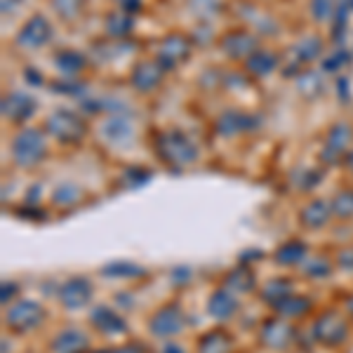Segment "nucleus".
I'll list each match as a JSON object with an SVG mask.
<instances>
[{
	"label": "nucleus",
	"mask_w": 353,
	"mask_h": 353,
	"mask_svg": "<svg viewBox=\"0 0 353 353\" xmlns=\"http://www.w3.org/2000/svg\"><path fill=\"white\" fill-rule=\"evenodd\" d=\"M332 214L339 219L353 217V191H339L332 201Z\"/></svg>",
	"instance_id": "nucleus-33"
},
{
	"label": "nucleus",
	"mask_w": 353,
	"mask_h": 353,
	"mask_svg": "<svg viewBox=\"0 0 353 353\" xmlns=\"http://www.w3.org/2000/svg\"><path fill=\"white\" fill-rule=\"evenodd\" d=\"M221 50H224L231 59H245V61H248L259 48H257V38H254L252 33L238 28V31H229L224 38H221Z\"/></svg>",
	"instance_id": "nucleus-12"
},
{
	"label": "nucleus",
	"mask_w": 353,
	"mask_h": 353,
	"mask_svg": "<svg viewBox=\"0 0 353 353\" xmlns=\"http://www.w3.org/2000/svg\"><path fill=\"white\" fill-rule=\"evenodd\" d=\"M116 3L121 5V10H125V12H137L141 0H116Z\"/></svg>",
	"instance_id": "nucleus-40"
},
{
	"label": "nucleus",
	"mask_w": 353,
	"mask_h": 353,
	"mask_svg": "<svg viewBox=\"0 0 353 353\" xmlns=\"http://www.w3.org/2000/svg\"><path fill=\"white\" fill-rule=\"evenodd\" d=\"M101 137H104L106 141H111V144H123V141H130L134 137V128L128 118L111 116L101 125Z\"/></svg>",
	"instance_id": "nucleus-21"
},
{
	"label": "nucleus",
	"mask_w": 353,
	"mask_h": 353,
	"mask_svg": "<svg viewBox=\"0 0 353 353\" xmlns=\"http://www.w3.org/2000/svg\"><path fill=\"white\" fill-rule=\"evenodd\" d=\"M330 217H332V203L327 201H311L299 212V219L306 229H321V226L327 224Z\"/></svg>",
	"instance_id": "nucleus-20"
},
{
	"label": "nucleus",
	"mask_w": 353,
	"mask_h": 353,
	"mask_svg": "<svg viewBox=\"0 0 353 353\" xmlns=\"http://www.w3.org/2000/svg\"><path fill=\"white\" fill-rule=\"evenodd\" d=\"M248 71L252 73V76H266V73H271L273 68L278 66V57L269 52V50H257L252 57L248 59Z\"/></svg>",
	"instance_id": "nucleus-27"
},
{
	"label": "nucleus",
	"mask_w": 353,
	"mask_h": 353,
	"mask_svg": "<svg viewBox=\"0 0 353 353\" xmlns=\"http://www.w3.org/2000/svg\"><path fill=\"white\" fill-rule=\"evenodd\" d=\"M24 76H26V78H33V81H36V85H41V83H43V81H41V76H38V73L33 71V68H26Z\"/></svg>",
	"instance_id": "nucleus-42"
},
{
	"label": "nucleus",
	"mask_w": 353,
	"mask_h": 353,
	"mask_svg": "<svg viewBox=\"0 0 353 353\" xmlns=\"http://www.w3.org/2000/svg\"><path fill=\"white\" fill-rule=\"evenodd\" d=\"M294 337V327L290 323L281 321V318H273V321H266L264 327H261V344L266 349H273V351H285L292 346Z\"/></svg>",
	"instance_id": "nucleus-10"
},
{
	"label": "nucleus",
	"mask_w": 353,
	"mask_h": 353,
	"mask_svg": "<svg viewBox=\"0 0 353 353\" xmlns=\"http://www.w3.org/2000/svg\"><path fill=\"white\" fill-rule=\"evenodd\" d=\"M349 306H351V311H353V297L349 299Z\"/></svg>",
	"instance_id": "nucleus-45"
},
{
	"label": "nucleus",
	"mask_w": 353,
	"mask_h": 353,
	"mask_svg": "<svg viewBox=\"0 0 353 353\" xmlns=\"http://www.w3.org/2000/svg\"><path fill=\"white\" fill-rule=\"evenodd\" d=\"M290 294H292V283H290L288 278H273V281L266 283L264 290H261V299L271 306L281 304Z\"/></svg>",
	"instance_id": "nucleus-25"
},
{
	"label": "nucleus",
	"mask_w": 353,
	"mask_h": 353,
	"mask_svg": "<svg viewBox=\"0 0 353 353\" xmlns=\"http://www.w3.org/2000/svg\"><path fill=\"white\" fill-rule=\"evenodd\" d=\"M81 198H83V191L78 189L76 184H64L52 193V201L54 205H59V208H71V205L81 203Z\"/></svg>",
	"instance_id": "nucleus-31"
},
{
	"label": "nucleus",
	"mask_w": 353,
	"mask_h": 353,
	"mask_svg": "<svg viewBox=\"0 0 353 353\" xmlns=\"http://www.w3.org/2000/svg\"><path fill=\"white\" fill-rule=\"evenodd\" d=\"M90 349V337L78 327H66L52 339L50 351L52 353H85Z\"/></svg>",
	"instance_id": "nucleus-15"
},
{
	"label": "nucleus",
	"mask_w": 353,
	"mask_h": 353,
	"mask_svg": "<svg viewBox=\"0 0 353 353\" xmlns=\"http://www.w3.org/2000/svg\"><path fill=\"white\" fill-rule=\"evenodd\" d=\"M297 88L299 92L304 97H309V99H316L318 94L323 92V81L318 73H311V71H304L297 76Z\"/></svg>",
	"instance_id": "nucleus-30"
},
{
	"label": "nucleus",
	"mask_w": 353,
	"mask_h": 353,
	"mask_svg": "<svg viewBox=\"0 0 353 353\" xmlns=\"http://www.w3.org/2000/svg\"><path fill=\"white\" fill-rule=\"evenodd\" d=\"M191 48H193V43L186 36H181V33H170L168 38H163L161 48H158L156 61L165 68V71H170V68L181 66L186 59H189Z\"/></svg>",
	"instance_id": "nucleus-6"
},
{
	"label": "nucleus",
	"mask_w": 353,
	"mask_h": 353,
	"mask_svg": "<svg viewBox=\"0 0 353 353\" xmlns=\"http://www.w3.org/2000/svg\"><path fill=\"white\" fill-rule=\"evenodd\" d=\"M149 170H141V168H134V170H125L123 174V181H130V186H137V184H144L149 181Z\"/></svg>",
	"instance_id": "nucleus-38"
},
{
	"label": "nucleus",
	"mask_w": 353,
	"mask_h": 353,
	"mask_svg": "<svg viewBox=\"0 0 353 353\" xmlns=\"http://www.w3.org/2000/svg\"><path fill=\"white\" fill-rule=\"evenodd\" d=\"M337 8H334V0H311V14L318 21H325L330 17H334Z\"/></svg>",
	"instance_id": "nucleus-37"
},
{
	"label": "nucleus",
	"mask_w": 353,
	"mask_h": 353,
	"mask_svg": "<svg viewBox=\"0 0 353 353\" xmlns=\"http://www.w3.org/2000/svg\"><path fill=\"white\" fill-rule=\"evenodd\" d=\"M45 132L50 137H54V139L64 141V144H76V141H81L85 132H88V125H85V121L78 113L59 109L48 118Z\"/></svg>",
	"instance_id": "nucleus-3"
},
{
	"label": "nucleus",
	"mask_w": 353,
	"mask_h": 353,
	"mask_svg": "<svg viewBox=\"0 0 353 353\" xmlns=\"http://www.w3.org/2000/svg\"><path fill=\"white\" fill-rule=\"evenodd\" d=\"M45 321V311L38 301L33 299H21L8 309L5 323L14 330V332H28V330H36Z\"/></svg>",
	"instance_id": "nucleus-4"
},
{
	"label": "nucleus",
	"mask_w": 353,
	"mask_h": 353,
	"mask_svg": "<svg viewBox=\"0 0 353 353\" xmlns=\"http://www.w3.org/2000/svg\"><path fill=\"white\" fill-rule=\"evenodd\" d=\"M14 294H17V285H14V283H5V285H3V304L8 306V301L12 299Z\"/></svg>",
	"instance_id": "nucleus-41"
},
{
	"label": "nucleus",
	"mask_w": 353,
	"mask_h": 353,
	"mask_svg": "<svg viewBox=\"0 0 353 353\" xmlns=\"http://www.w3.org/2000/svg\"><path fill=\"white\" fill-rule=\"evenodd\" d=\"M233 339L226 330H212L201 339L198 353H231Z\"/></svg>",
	"instance_id": "nucleus-24"
},
{
	"label": "nucleus",
	"mask_w": 353,
	"mask_h": 353,
	"mask_svg": "<svg viewBox=\"0 0 353 353\" xmlns=\"http://www.w3.org/2000/svg\"><path fill=\"white\" fill-rule=\"evenodd\" d=\"M106 31H109V36L113 38L128 36V33L132 31V17H130V12H125V10L111 12L106 17Z\"/></svg>",
	"instance_id": "nucleus-29"
},
{
	"label": "nucleus",
	"mask_w": 353,
	"mask_h": 353,
	"mask_svg": "<svg viewBox=\"0 0 353 353\" xmlns=\"http://www.w3.org/2000/svg\"><path fill=\"white\" fill-rule=\"evenodd\" d=\"M90 321H92L94 327H99L101 332H106V334L128 332V323H125V318L118 311H113L111 306H97V309L92 311V316H90Z\"/></svg>",
	"instance_id": "nucleus-16"
},
{
	"label": "nucleus",
	"mask_w": 353,
	"mask_h": 353,
	"mask_svg": "<svg viewBox=\"0 0 353 353\" xmlns=\"http://www.w3.org/2000/svg\"><path fill=\"white\" fill-rule=\"evenodd\" d=\"M306 254H309V248H306V243H301V241H288V243H283L281 248L276 250V261L281 266H294V264H299V261H304L306 259Z\"/></svg>",
	"instance_id": "nucleus-23"
},
{
	"label": "nucleus",
	"mask_w": 353,
	"mask_h": 353,
	"mask_svg": "<svg viewBox=\"0 0 353 353\" xmlns=\"http://www.w3.org/2000/svg\"><path fill=\"white\" fill-rule=\"evenodd\" d=\"M184 313L176 304H168L163 309H158L156 313L151 316L149 321V330L153 337H161V339H170V337H176V334L184 330Z\"/></svg>",
	"instance_id": "nucleus-8"
},
{
	"label": "nucleus",
	"mask_w": 353,
	"mask_h": 353,
	"mask_svg": "<svg viewBox=\"0 0 353 353\" xmlns=\"http://www.w3.org/2000/svg\"><path fill=\"white\" fill-rule=\"evenodd\" d=\"M83 3L85 0H52V10L61 19L71 21L83 12Z\"/></svg>",
	"instance_id": "nucleus-35"
},
{
	"label": "nucleus",
	"mask_w": 353,
	"mask_h": 353,
	"mask_svg": "<svg viewBox=\"0 0 353 353\" xmlns=\"http://www.w3.org/2000/svg\"><path fill=\"white\" fill-rule=\"evenodd\" d=\"M48 151V139L45 132L38 128H24L14 134L12 139V161L19 168H33L45 158Z\"/></svg>",
	"instance_id": "nucleus-2"
},
{
	"label": "nucleus",
	"mask_w": 353,
	"mask_h": 353,
	"mask_svg": "<svg viewBox=\"0 0 353 353\" xmlns=\"http://www.w3.org/2000/svg\"><path fill=\"white\" fill-rule=\"evenodd\" d=\"M163 353H184V351H181L176 344H168V346H163Z\"/></svg>",
	"instance_id": "nucleus-43"
},
{
	"label": "nucleus",
	"mask_w": 353,
	"mask_h": 353,
	"mask_svg": "<svg viewBox=\"0 0 353 353\" xmlns=\"http://www.w3.org/2000/svg\"><path fill=\"white\" fill-rule=\"evenodd\" d=\"M353 144V128L349 123H337L330 128L327 132V139L323 144V151H321V161L327 163V165H337L341 158L349 156V149Z\"/></svg>",
	"instance_id": "nucleus-5"
},
{
	"label": "nucleus",
	"mask_w": 353,
	"mask_h": 353,
	"mask_svg": "<svg viewBox=\"0 0 353 353\" xmlns=\"http://www.w3.org/2000/svg\"><path fill=\"white\" fill-rule=\"evenodd\" d=\"M304 273L309 278H327L330 273H332V264H330L327 257H318V254H313L311 259H304Z\"/></svg>",
	"instance_id": "nucleus-34"
},
{
	"label": "nucleus",
	"mask_w": 353,
	"mask_h": 353,
	"mask_svg": "<svg viewBox=\"0 0 353 353\" xmlns=\"http://www.w3.org/2000/svg\"><path fill=\"white\" fill-rule=\"evenodd\" d=\"M38 104L33 97H28L24 92H10L3 97V116L12 123H24L36 113Z\"/></svg>",
	"instance_id": "nucleus-13"
},
{
	"label": "nucleus",
	"mask_w": 353,
	"mask_h": 353,
	"mask_svg": "<svg viewBox=\"0 0 353 353\" xmlns=\"http://www.w3.org/2000/svg\"><path fill=\"white\" fill-rule=\"evenodd\" d=\"M224 288L229 290V292H233V294L252 292V290H254V273L250 269H245V266H238V269L226 273Z\"/></svg>",
	"instance_id": "nucleus-22"
},
{
	"label": "nucleus",
	"mask_w": 353,
	"mask_h": 353,
	"mask_svg": "<svg viewBox=\"0 0 353 353\" xmlns=\"http://www.w3.org/2000/svg\"><path fill=\"white\" fill-rule=\"evenodd\" d=\"M52 41V24L43 14H33L17 33V45L24 50H41Z\"/></svg>",
	"instance_id": "nucleus-9"
},
{
	"label": "nucleus",
	"mask_w": 353,
	"mask_h": 353,
	"mask_svg": "<svg viewBox=\"0 0 353 353\" xmlns=\"http://www.w3.org/2000/svg\"><path fill=\"white\" fill-rule=\"evenodd\" d=\"M351 59H353V57H351L349 52H346L344 48H337V50H334L332 54H330V57H325V59H323V71L337 73L339 68L349 64Z\"/></svg>",
	"instance_id": "nucleus-36"
},
{
	"label": "nucleus",
	"mask_w": 353,
	"mask_h": 353,
	"mask_svg": "<svg viewBox=\"0 0 353 353\" xmlns=\"http://www.w3.org/2000/svg\"><path fill=\"white\" fill-rule=\"evenodd\" d=\"M346 168H349L351 172H353V149H351V153H349V156H346Z\"/></svg>",
	"instance_id": "nucleus-44"
},
{
	"label": "nucleus",
	"mask_w": 353,
	"mask_h": 353,
	"mask_svg": "<svg viewBox=\"0 0 353 353\" xmlns=\"http://www.w3.org/2000/svg\"><path fill=\"white\" fill-rule=\"evenodd\" d=\"M165 68L158 64V61H139L132 68V76H130V83H132L134 90L139 92H153L158 85L163 83Z\"/></svg>",
	"instance_id": "nucleus-14"
},
{
	"label": "nucleus",
	"mask_w": 353,
	"mask_h": 353,
	"mask_svg": "<svg viewBox=\"0 0 353 353\" xmlns=\"http://www.w3.org/2000/svg\"><path fill=\"white\" fill-rule=\"evenodd\" d=\"M349 334V323L339 311H325L313 323V337L327 346H337Z\"/></svg>",
	"instance_id": "nucleus-7"
},
{
	"label": "nucleus",
	"mask_w": 353,
	"mask_h": 353,
	"mask_svg": "<svg viewBox=\"0 0 353 353\" xmlns=\"http://www.w3.org/2000/svg\"><path fill=\"white\" fill-rule=\"evenodd\" d=\"M208 309H210V316L217 318V321H229L233 313L238 311V297L233 292H229L226 288L214 290L208 299Z\"/></svg>",
	"instance_id": "nucleus-18"
},
{
	"label": "nucleus",
	"mask_w": 353,
	"mask_h": 353,
	"mask_svg": "<svg viewBox=\"0 0 353 353\" xmlns=\"http://www.w3.org/2000/svg\"><path fill=\"white\" fill-rule=\"evenodd\" d=\"M259 118L254 116H248V113H241V111H226L219 116L217 121V132L224 134V137H231L236 132H245V130H252L257 128Z\"/></svg>",
	"instance_id": "nucleus-19"
},
{
	"label": "nucleus",
	"mask_w": 353,
	"mask_h": 353,
	"mask_svg": "<svg viewBox=\"0 0 353 353\" xmlns=\"http://www.w3.org/2000/svg\"><path fill=\"white\" fill-rule=\"evenodd\" d=\"M156 149L163 161L174 165V168H186V165L196 163L198 158V146L179 130H168V132L158 134Z\"/></svg>",
	"instance_id": "nucleus-1"
},
{
	"label": "nucleus",
	"mask_w": 353,
	"mask_h": 353,
	"mask_svg": "<svg viewBox=\"0 0 353 353\" xmlns=\"http://www.w3.org/2000/svg\"><path fill=\"white\" fill-rule=\"evenodd\" d=\"M104 276L109 278H139L144 276V269L137 264H130V261H116V264L104 266Z\"/></svg>",
	"instance_id": "nucleus-32"
},
{
	"label": "nucleus",
	"mask_w": 353,
	"mask_h": 353,
	"mask_svg": "<svg viewBox=\"0 0 353 353\" xmlns=\"http://www.w3.org/2000/svg\"><path fill=\"white\" fill-rule=\"evenodd\" d=\"M337 264L344 271H353V250H341L339 257H337Z\"/></svg>",
	"instance_id": "nucleus-39"
},
{
	"label": "nucleus",
	"mask_w": 353,
	"mask_h": 353,
	"mask_svg": "<svg viewBox=\"0 0 353 353\" xmlns=\"http://www.w3.org/2000/svg\"><path fill=\"white\" fill-rule=\"evenodd\" d=\"M59 299H61V304L71 311L83 309V306H88L90 299H92V283L81 276L68 278L59 290Z\"/></svg>",
	"instance_id": "nucleus-11"
},
{
	"label": "nucleus",
	"mask_w": 353,
	"mask_h": 353,
	"mask_svg": "<svg viewBox=\"0 0 353 353\" xmlns=\"http://www.w3.org/2000/svg\"><path fill=\"white\" fill-rule=\"evenodd\" d=\"M54 64L64 76H76V73H81L85 68V57L76 52V50H61L54 57Z\"/></svg>",
	"instance_id": "nucleus-26"
},
{
	"label": "nucleus",
	"mask_w": 353,
	"mask_h": 353,
	"mask_svg": "<svg viewBox=\"0 0 353 353\" xmlns=\"http://www.w3.org/2000/svg\"><path fill=\"white\" fill-rule=\"evenodd\" d=\"M323 54V41L318 36H306L292 48V57H294V78L299 76V71L306 64L316 61L318 57Z\"/></svg>",
	"instance_id": "nucleus-17"
},
{
	"label": "nucleus",
	"mask_w": 353,
	"mask_h": 353,
	"mask_svg": "<svg viewBox=\"0 0 353 353\" xmlns=\"http://www.w3.org/2000/svg\"><path fill=\"white\" fill-rule=\"evenodd\" d=\"M278 313H281L283 318H299V316H304L306 311L311 309V301L306 299V297H301V294H290V297H285L281 301V304H276L273 306Z\"/></svg>",
	"instance_id": "nucleus-28"
}]
</instances>
